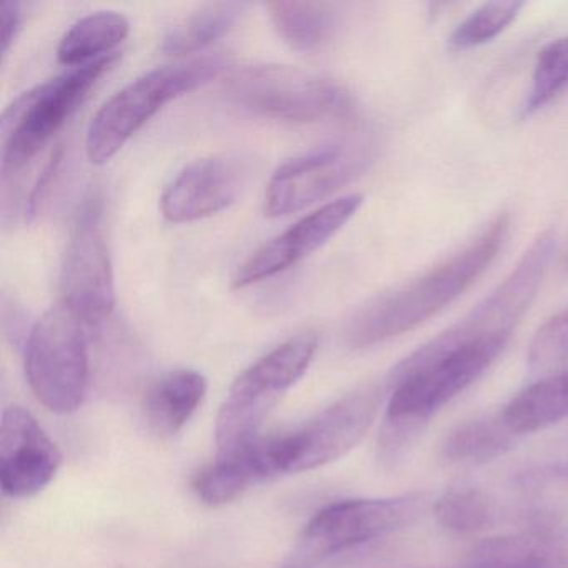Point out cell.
Here are the masks:
<instances>
[{"label": "cell", "instance_id": "obj_16", "mask_svg": "<svg viewBox=\"0 0 568 568\" xmlns=\"http://www.w3.org/2000/svg\"><path fill=\"white\" fill-rule=\"evenodd\" d=\"M471 568H568V530L535 525L487 538L471 550Z\"/></svg>", "mask_w": 568, "mask_h": 568}, {"label": "cell", "instance_id": "obj_1", "mask_svg": "<svg viewBox=\"0 0 568 568\" xmlns=\"http://www.w3.org/2000/svg\"><path fill=\"white\" fill-rule=\"evenodd\" d=\"M510 217L498 215L467 247L432 271L362 305L344 328L351 348L374 347L414 331L467 292L507 242Z\"/></svg>", "mask_w": 568, "mask_h": 568}, {"label": "cell", "instance_id": "obj_21", "mask_svg": "<svg viewBox=\"0 0 568 568\" xmlns=\"http://www.w3.org/2000/svg\"><path fill=\"white\" fill-rule=\"evenodd\" d=\"M268 18L285 44L295 51L314 52L334 36L337 14L327 2H268Z\"/></svg>", "mask_w": 568, "mask_h": 568}, {"label": "cell", "instance_id": "obj_5", "mask_svg": "<svg viewBox=\"0 0 568 568\" xmlns=\"http://www.w3.org/2000/svg\"><path fill=\"white\" fill-rule=\"evenodd\" d=\"M507 344L484 342L434 355L415 351L388 377L390 400L384 420L424 432L432 415L478 381Z\"/></svg>", "mask_w": 568, "mask_h": 568}, {"label": "cell", "instance_id": "obj_13", "mask_svg": "<svg viewBox=\"0 0 568 568\" xmlns=\"http://www.w3.org/2000/svg\"><path fill=\"white\" fill-rule=\"evenodd\" d=\"M252 178V161L242 154H217L185 165L161 197L162 215L172 224L202 221L239 201Z\"/></svg>", "mask_w": 568, "mask_h": 568}, {"label": "cell", "instance_id": "obj_29", "mask_svg": "<svg viewBox=\"0 0 568 568\" xmlns=\"http://www.w3.org/2000/svg\"><path fill=\"white\" fill-rule=\"evenodd\" d=\"M541 477L550 478V480L561 481L568 485V460L557 462V464L548 465Z\"/></svg>", "mask_w": 568, "mask_h": 568}, {"label": "cell", "instance_id": "obj_18", "mask_svg": "<svg viewBox=\"0 0 568 568\" xmlns=\"http://www.w3.org/2000/svg\"><path fill=\"white\" fill-rule=\"evenodd\" d=\"M207 394L204 375L179 368L162 375L149 388L142 404L149 430L158 437H172L185 427Z\"/></svg>", "mask_w": 568, "mask_h": 568}, {"label": "cell", "instance_id": "obj_17", "mask_svg": "<svg viewBox=\"0 0 568 568\" xmlns=\"http://www.w3.org/2000/svg\"><path fill=\"white\" fill-rule=\"evenodd\" d=\"M272 464L268 438L261 435L247 447L217 455L209 467L195 475L192 487L204 504L221 507L237 500L255 485L277 477Z\"/></svg>", "mask_w": 568, "mask_h": 568}, {"label": "cell", "instance_id": "obj_25", "mask_svg": "<svg viewBox=\"0 0 568 568\" xmlns=\"http://www.w3.org/2000/svg\"><path fill=\"white\" fill-rule=\"evenodd\" d=\"M524 8V2L517 0L480 6L455 28L448 39V48L457 52L470 51L494 41L501 32L507 31Z\"/></svg>", "mask_w": 568, "mask_h": 568}, {"label": "cell", "instance_id": "obj_8", "mask_svg": "<svg viewBox=\"0 0 568 568\" xmlns=\"http://www.w3.org/2000/svg\"><path fill=\"white\" fill-rule=\"evenodd\" d=\"M420 510L418 495L335 501L308 520L281 568H321L337 555L402 530Z\"/></svg>", "mask_w": 568, "mask_h": 568}, {"label": "cell", "instance_id": "obj_26", "mask_svg": "<svg viewBox=\"0 0 568 568\" xmlns=\"http://www.w3.org/2000/svg\"><path fill=\"white\" fill-rule=\"evenodd\" d=\"M438 524L455 534L484 530L494 518L490 498L478 488H452L435 501Z\"/></svg>", "mask_w": 568, "mask_h": 568}, {"label": "cell", "instance_id": "obj_27", "mask_svg": "<svg viewBox=\"0 0 568 568\" xmlns=\"http://www.w3.org/2000/svg\"><path fill=\"white\" fill-rule=\"evenodd\" d=\"M527 361L528 371L538 378L568 372V308L538 328Z\"/></svg>", "mask_w": 568, "mask_h": 568}, {"label": "cell", "instance_id": "obj_20", "mask_svg": "<svg viewBox=\"0 0 568 568\" xmlns=\"http://www.w3.org/2000/svg\"><path fill=\"white\" fill-rule=\"evenodd\" d=\"M129 32L131 24L121 12L102 11L85 16L59 42V62L74 69L108 58L128 39Z\"/></svg>", "mask_w": 568, "mask_h": 568}, {"label": "cell", "instance_id": "obj_12", "mask_svg": "<svg viewBox=\"0 0 568 568\" xmlns=\"http://www.w3.org/2000/svg\"><path fill=\"white\" fill-rule=\"evenodd\" d=\"M368 162L364 142H331L284 162L272 175L264 197L267 217L304 211L341 191Z\"/></svg>", "mask_w": 568, "mask_h": 568}, {"label": "cell", "instance_id": "obj_23", "mask_svg": "<svg viewBox=\"0 0 568 568\" xmlns=\"http://www.w3.org/2000/svg\"><path fill=\"white\" fill-rule=\"evenodd\" d=\"M517 435L507 427L501 414L471 418L445 437V460L458 465H481L507 454Z\"/></svg>", "mask_w": 568, "mask_h": 568}, {"label": "cell", "instance_id": "obj_19", "mask_svg": "<svg viewBox=\"0 0 568 568\" xmlns=\"http://www.w3.org/2000/svg\"><path fill=\"white\" fill-rule=\"evenodd\" d=\"M517 437L544 430L568 418V372L537 378L500 412Z\"/></svg>", "mask_w": 568, "mask_h": 568}, {"label": "cell", "instance_id": "obj_11", "mask_svg": "<svg viewBox=\"0 0 568 568\" xmlns=\"http://www.w3.org/2000/svg\"><path fill=\"white\" fill-rule=\"evenodd\" d=\"M382 404V388L345 395L297 430L272 435L278 475L301 474L338 460L365 437Z\"/></svg>", "mask_w": 568, "mask_h": 568}, {"label": "cell", "instance_id": "obj_3", "mask_svg": "<svg viewBox=\"0 0 568 568\" xmlns=\"http://www.w3.org/2000/svg\"><path fill=\"white\" fill-rule=\"evenodd\" d=\"M229 99L251 114L292 124L351 121L355 101L334 79L292 65L239 69L225 85Z\"/></svg>", "mask_w": 568, "mask_h": 568}, {"label": "cell", "instance_id": "obj_24", "mask_svg": "<svg viewBox=\"0 0 568 568\" xmlns=\"http://www.w3.org/2000/svg\"><path fill=\"white\" fill-rule=\"evenodd\" d=\"M565 91H568V36L550 42L538 52L521 115L537 114Z\"/></svg>", "mask_w": 568, "mask_h": 568}, {"label": "cell", "instance_id": "obj_7", "mask_svg": "<svg viewBox=\"0 0 568 568\" xmlns=\"http://www.w3.org/2000/svg\"><path fill=\"white\" fill-rule=\"evenodd\" d=\"M118 58L114 52L91 64L71 69L24 92L6 109L0 128L4 178L22 171L41 154Z\"/></svg>", "mask_w": 568, "mask_h": 568}, {"label": "cell", "instance_id": "obj_9", "mask_svg": "<svg viewBox=\"0 0 568 568\" xmlns=\"http://www.w3.org/2000/svg\"><path fill=\"white\" fill-rule=\"evenodd\" d=\"M557 248L554 231H545L525 251L508 277L485 297L474 311L460 322L442 332L427 344L422 345V354H442L465 345L484 342H508L521 317L527 314L538 288L547 274L548 265Z\"/></svg>", "mask_w": 568, "mask_h": 568}, {"label": "cell", "instance_id": "obj_2", "mask_svg": "<svg viewBox=\"0 0 568 568\" xmlns=\"http://www.w3.org/2000/svg\"><path fill=\"white\" fill-rule=\"evenodd\" d=\"M224 68L221 55H204L145 72L115 92L89 124L85 135L89 162L108 164L164 105L207 84Z\"/></svg>", "mask_w": 568, "mask_h": 568}, {"label": "cell", "instance_id": "obj_10", "mask_svg": "<svg viewBox=\"0 0 568 568\" xmlns=\"http://www.w3.org/2000/svg\"><path fill=\"white\" fill-rule=\"evenodd\" d=\"M102 215V197L91 192L75 214L61 268V304L88 328L101 327L115 307L114 271Z\"/></svg>", "mask_w": 568, "mask_h": 568}, {"label": "cell", "instance_id": "obj_30", "mask_svg": "<svg viewBox=\"0 0 568 568\" xmlns=\"http://www.w3.org/2000/svg\"><path fill=\"white\" fill-rule=\"evenodd\" d=\"M565 268H567V271H568V255H567V257H565Z\"/></svg>", "mask_w": 568, "mask_h": 568}, {"label": "cell", "instance_id": "obj_6", "mask_svg": "<svg viewBox=\"0 0 568 568\" xmlns=\"http://www.w3.org/2000/svg\"><path fill=\"white\" fill-rule=\"evenodd\" d=\"M89 328L59 304L45 312L26 341L29 387L48 410L69 415L84 404L91 382Z\"/></svg>", "mask_w": 568, "mask_h": 568}, {"label": "cell", "instance_id": "obj_14", "mask_svg": "<svg viewBox=\"0 0 568 568\" xmlns=\"http://www.w3.org/2000/svg\"><path fill=\"white\" fill-rule=\"evenodd\" d=\"M362 204L361 194H351L305 215L242 262L232 277V287L239 291L294 267L341 232Z\"/></svg>", "mask_w": 568, "mask_h": 568}, {"label": "cell", "instance_id": "obj_4", "mask_svg": "<svg viewBox=\"0 0 568 568\" xmlns=\"http://www.w3.org/2000/svg\"><path fill=\"white\" fill-rule=\"evenodd\" d=\"M318 347L315 332H302L258 358L232 384L215 425L217 455L247 447L261 437L272 408L311 367Z\"/></svg>", "mask_w": 568, "mask_h": 568}, {"label": "cell", "instance_id": "obj_15", "mask_svg": "<svg viewBox=\"0 0 568 568\" xmlns=\"http://www.w3.org/2000/svg\"><path fill=\"white\" fill-rule=\"evenodd\" d=\"M62 465V452L34 415L11 407L0 424V487L8 497H34Z\"/></svg>", "mask_w": 568, "mask_h": 568}, {"label": "cell", "instance_id": "obj_22", "mask_svg": "<svg viewBox=\"0 0 568 568\" xmlns=\"http://www.w3.org/2000/svg\"><path fill=\"white\" fill-rule=\"evenodd\" d=\"M248 4L245 2H212L201 6L182 19L162 41V52L174 58L195 54L225 38L241 21Z\"/></svg>", "mask_w": 568, "mask_h": 568}, {"label": "cell", "instance_id": "obj_28", "mask_svg": "<svg viewBox=\"0 0 568 568\" xmlns=\"http://www.w3.org/2000/svg\"><path fill=\"white\" fill-rule=\"evenodd\" d=\"M0 18H2V55L6 58L24 26V6L21 2L6 0L0 6Z\"/></svg>", "mask_w": 568, "mask_h": 568}]
</instances>
